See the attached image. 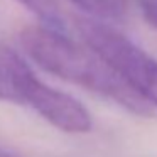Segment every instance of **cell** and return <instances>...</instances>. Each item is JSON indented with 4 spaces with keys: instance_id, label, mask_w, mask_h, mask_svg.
<instances>
[{
    "instance_id": "cell-1",
    "label": "cell",
    "mask_w": 157,
    "mask_h": 157,
    "mask_svg": "<svg viewBox=\"0 0 157 157\" xmlns=\"http://www.w3.org/2000/svg\"><path fill=\"white\" fill-rule=\"evenodd\" d=\"M21 44L29 58L44 71L113 100L137 117H150L152 113V108L137 96L95 51L85 49L64 32L31 25L21 32Z\"/></svg>"
},
{
    "instance_id": "cell-2",
    "label": "cell",
    "mask_w": 157,
    "mask_h": 157,
    "mask_svg": "<svg viewBox=\"0 0 157 157\" xmlns=\"http://www.w3.org/2000/svg\"><path fill=\"white\" fill-rule=\"evenodd\" d=\"M76 31L117 76L144 100L157 108V59L112 25L91 17H76Z\"/></svg>"
},
{
    "instance_id": "cell-3",
    "label": "cell",
    "mask_w": 157,
    "mask_h": 157,
    "mask_svg": "<svg viewBox=\"0 0 157 157\" xmlns=\"http://www.w3.org/2000/svg\"><path fill=\"white\" fill-rule=\"evenodd\" d=\"M4 69L17 101L27 103L44 120L66 133H86L93 127L91 113L75 96L46 85L14 51L0 48Z\"/></svg>"
},
{
    "instance_id": "cell-4",
    "label": "cell",
    "mask_w": 157,
    "mask_h": 157,
    "mask_svg": "<svg viewBox=\"0 0 157 157\" xmlns=\"http://www.w3.org/2000/svg\"><path fill=\"white\" fill-rule=\"evenodd\" d=\"M42 22V27L54 32L66 31V21L58 0H15Z\"/></svg>"
},
{
    "instance_id": "cell-5",
    "label": "cell",
    "mask_w": 157,
    "mask_h": 157,
    "mask_svg": "<svg viewBox=\"0 0 157 157\" xmlns=\"http://www.w3.org/2000/svg\"><path fill=\"white\" fill-rule=\"evenodd\" d=\"M91 19L96 21H118L127 12V0H71Z\"/></svg>"
},
{
    "instance_id": "cell-6",
    "label": "cell",
    "mask_w": 157,
    "mask_h": 157,
    "mask_svg": "<svg viewBox=\"0 0 157 157\" xmlns=\"http://www.w3.org/2000/svg\"><path fill=\"white\" fill-rule=\"evenodd\" d=\"M142 17L150 27L157 29V0H137Z\"/></svg>"
},
{
    "instance_id": "cell-7",
    "label": "cell",
    "mask_w": 157,
    "mask_h": 157,
    "mask_svg": "<svg viewBox=\"0 0 157 157\" xmlns=\"http://www.w3.org/2000/svg\"><path fill=\"white\" fill-rule=\"evenodd\" d=\"M0 100H12V101L15 100V95L12 91L10 85H9V79L2 68H0Z\"/></svg>"
},
{
    "instance_id": "cell-8",
    "label": "cell",
    "mask_w": 157,
    "mask_h": 157,
    "mask_svg": "<svg viewBox=\"0 0 157 157\" xmlns=\"http://www.w3.org/2000/svg\"><path fill=\"white\" fill-rule=\"evenodd\" d=\"M0 157H17L15 154H12V152H9V150H5V149H2L0 147Z\"/></svg>"
}]
</instances>
